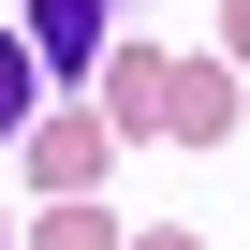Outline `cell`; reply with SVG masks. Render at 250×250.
I'll use <instances>...</instances> for the list:
<instances>
[{
	"label": "cell",
	"instance_id": "cell-8",
	"mask_svg": "<svg viewBox=\"0 0 250 250\" xmlns=\"http://www.w3.org/2000/svg\"><path fill=\"white\" fill-rule=\"evenodd\" d=\"M133 250H206V235H133Z\"/></svg>",
	"mask_w": 250,
	"mask_h": 250
},
{
	"label": "cell",
	"instance_id": "cell-7",
	"mask_svg": "<svg viewBox=\"0 0 250 250\" xmlns=\"http://www.w3.org/2000/svg\"><path fill=\"white\" fill-rule=\"evenodd\" d=\"M221 59H250V0H221Z\"/></svg>",
	"mask_w": 250,
	"mask_h": 250
},
{
	"label": "cell",
	"instance_id": "cell-6",
	"mask_svg": "<svg viewBox=\"0 0 250 250\" xmlns=\"http://www.w3.org/2000/svg\"><path fill=\"white\" fill-rule=\"evenodd\" d=\"M44 250H118V221H103L88 191H59V206H44Z\"/></svg>",
	"mask_w": 250,
	"mask_h": 250
},
{
	"label": "cell",
	"instance_id": "cell-4",
	"mask_svg": "<svg viewBox=\"0 0 250 250\" xmlns=\"http://www.w3.org/2000/svg\"><path fill=\"white\" fill-rule=\"evenodd\" d=\"M103 118H118V147L162 133V44H103Z\"/></svg>",
	"mask_w": 250,
	"mask_h": 250
},
{
	"label": "cell",
	"instance_id": "cell-3",
	"mask_svg": "<svg viewBox=\"0 0 250 250\" xmlns=\"http://www.w3.org/2000/svg\"><path fill=\"white\" fill-rule=\"evenodd\" d=\"M15 30H30V59H44V74H103V44H118V30H103V0H30Z\"/></svg>",
	"mask_w": 250,
	"mask_h": 250
},
{
	"label": "cell",
	"instance_id": "cell-1",
	"mask_svg": "<svg viewBox=\"0 0 250 250\" xmlns=\"http://www.w3.org/2000/svg\"><path fill=\"white\" fill-rule=\"evenodd\" d=\"M15 162H30L44 191H88V177L118 162V118H103V103H88V118H30V133H15Z\"/></svg>",
	"mask_w": 250,
	"mask_h": 250
},
{
	"label": "cell",
	"instance_id": "cell-5",
	"mask_svg": "<svg viewBox=\"0 0 250 250\" xmlns=\"http://www.w3.org/2000/svg\"><path fill=\"white\" fill-rule=\"evenodd\" d=\"M44 118V59H30V30H0V147H15Z\"/></svg>",
	"mask_w": 250,
	"mask_h": 250
},
{
	"label": "cell",
	"instance_id": "cell-2",
	"mask_svg": "<svg viewBox=\"0 0 250 250\" xmlns=\"http://www.w3.org/2000/svg\"><path fill=\"white\" fill-rule=\"evenodd\" d=\"M162 133H177V147H221V133H235V74H221V59H162Z\"/></svg>",
	"mask_w": 250,
	"mask_h": 250
}]
</instances>
